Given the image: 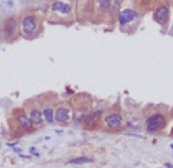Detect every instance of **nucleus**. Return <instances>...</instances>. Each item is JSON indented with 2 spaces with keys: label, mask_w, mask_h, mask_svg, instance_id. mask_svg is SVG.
<instances>
[{
  "label": "nucleus",
  "mask_w": 173,
  "mask_h": 168,
  "mask_svg": "<svg viewBox=\"0 0 173 168\" xmlns=\"http://www.w3.org/2000/svg\"><path fill=\"white\" fill-rule=\"evenodd\" d=\"M166 124V118L162 115V114H154L151 115L147 122H146V128L149 132H159Z\"/></svg>",
  "instance_id": "1"
},
{
  "label": "nucleus",
  "mask_w": 173,
  "mask_h": 168,
  "mask_svg": "<svg viewBox=\"0 0 173 168\" xmlns=\"http://www.w3.org/2000/svg\"><path fill=\"white\" fill-rule=\"evenodd\" d=\"M36 19L33 16H26L22 22V30L25 35H32L36 30Z\"/></svg>",
  "instance_id": "2"
},
{
  "label": "nucleus",
  "mask_w": 173,
  "mask_h": 168,
  "mask_svg": "<svg viewBox=\"0 0 173 168\" xmlns=\"http://www.w3.org/2000/svg\"><path fill=\"white\" fill-rule=\"evenodd\" d=\"M123 116L121 115H118V114H111V115H108L107 118H105V125L108 127V128H111V129H117V128H120L121 125H123Z\"/></svg>",
  "instance_id": "3"
},
{
  "label": "nucleus",
  "mask_w": 173,
  "mask_h": 168,
  "mask_svg": "<svg viewBox=\"0 0 173 168\" xmlns=\"http://www.w3.org/2000/svg\"><path fill=\"white\" fill-rule=\"evenodd\" d=\"M136 17H137V13H136L133 9H126V10H123V12L120 13V16H118V22H120L121 26H124V25L133 22Z\"/></svg>",
  "instance_id": "4"
},
{
  "label": "nucleus",
  "mask_w": 173,
  "mask_h": 168,
  "mask_svg": "<svg viewBox=\"0 0 173 168\" xmlns=\"http://www.w3.org/2000/svg\"><path fill=\"white\" fill-rule=\"evenodd\" d=\"M169 17V7L167 6H160L156 12H154V20L159 23H164Z\"/></svg>",
  "instance_id": "5"
},
{
  "label": "nucleus",
  "mask_w": 173,
  "mask_h": 168,
  "mask_svg": "<svg viewBox=\"0 0 173 168\" xmlns=\"http://www.w3.org/2000/svg\"><path fill=\"white\" fill-rule=\"evenodd\" d=\"M56 121L61 122V124H65L68 119H69V109L66 106H61L58 111H56V115H55Z\"/></svg>",
  "instance_id": "6"
},
{
  "label": "nucleus",
  "mask_w": 173,
  "mask_h": 168,
  "mask_svg": "<svg viewBox=\"0 0 173 168\" xmlns=\"http://www.w3.org/2000/svg\"><path fill=\"white\" fill-rule=\"evenodd\" d=\"M52 10L59 12V13H62V15H68V13L71 12V6H69L68 3H64V2H55V3L52 5Z\"/></svg>",
  "instance_id": "7"
},
{
  "label": "nucleus",
  "mask_w": 173,
  "mask_h": 168,
  "mask_svg": "<svg viewBox=\"0 0 173 168\" xmlns=\"http://www.w3.org/2000/svg\"><path fill=\"white\" fill-rule=\"evenodd\" d=\"M29 119L32 121V124L39 125V124L43 122V115H42V112L39 109H32L30 114H29Z\"/></svg>",
  "instance_id": "8"
},
{
  "label": "nucleus",
  "mask_w": 173,
  "mask_h": 168,
  "mask_svg": "<svg viewBox=\"0 0 173 168\" xmlns=\"http://www.w3.org/2000/svg\"><path fill=\"white\" fill-rule=\"evenodd\" d=\"M18 122H19V125L25 129V131H30L32 129V127H33V124H32V121L29 119V118H26L25 115H19V118H18Z\"/></svg>",
  "instance_id": "9"
},
{
  "label": "nucleus",
  "mask_w": 173,
  "mask_h": 168,
  "mask_svg": "<svg viewBox=\"0 0 173 168\" xmlns=\"http://www.w3.org/2000/svg\"><path fill=\"white\" fill-rule=\"evenodd\" d=\"M5 30L7 35H12L15 30H16V20L12 17V19H7L6 23H5Z\"/></svg>",
  "instance_id": "10"
},
{
  "label": "nucleus",
  "mask_w": 173,
  "mask_h": 168,
  "mask_svg": "<svg viewBox=\"0 0 173 168\" xmlns=\"http://www.w3.org/2000/svg\"><path fill=\"white\" fill-rule=\"evenodd\" d=\"M42 115L45 116V119H46L49 124H53V121H55V115H53V109H52V108H45Z\"/></svg>",
  "instance_id": "11"
},
{
  "label": "nucleus",
  "mask_w": 173,
  "mask_h": 168,
  "mask_svg": "<svg viewBox=\"0 0 173 168\" xmlns=\"http://www.w3.org/2000/svg\"><path fill=\"white\" fill-rule=\"evenodd\" d=\"M93 158H86V157H79V158H72L68 162L69 164H86V162H93Z\"/></svg>",
  "instance_id": "12"
},
{
  "label": "nucleus",
  "mask_w": 173,
  "mask_h": 168,
  "mask_svg": "<svg viewBox=\"0 0 173 168\" xmlns=\"http://www.w3.org/2000/svg\"><path fill=\"white\" fill-rule=\"evenodd\" d=\"M98 5H100L103 12H107L111 7V0H98Z\"/></svg>",
  "instance_id": "13"
},
{
  "label": "nucleus",
  "mask_w": 173,
  "mask_h": 168,
  "mask_svg": "<svg viewBox=\"0 0 173 168\" xmlns=\"http://www.w3.org/2000/svg\"><path fill=\"white\" fill-rule=\"evenodd\" d=\"M164 165H166V168H173V165H172V164H170V162H166V164H164Z\"/></svg>",
  "instance_id": "14"
}]
</instances>
